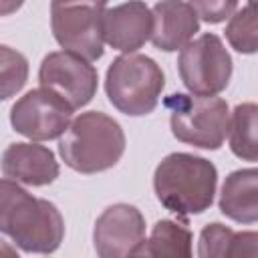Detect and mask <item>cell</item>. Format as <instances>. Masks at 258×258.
<instances>
[{
	"label": "cell",
	"mask_w": 258,
	"mask_h": 258,
	"mask_svg": "<svg viewBox=\"0 0 258 258\" xmlns=\"http://www.w3.org/2000/svg\"><path fill=\"white\" fill-rule=\"evenodd\" d=\"M0 230L24 252L50 254L64 238V220L52 202L34 198L18 183L2 179Z\"/></svg>",
	"instance_id": "6da1fadb"
},
{
	"label": "cell",
	"mask_w": 258,
	"mask_h": 258,
	"mask_svg": "<svg viewBox=\"0 0 258 258\" xmlns=\"http://www.w3.org/2000/svg\"><path fill=\"white\" fill-rule=\"evenodd\" d=\"M218 169L194 153H169L153 173V189L161 206L177 216L206 212L216 194Z\"/></svg>",
	"instance_id": "7a4b0ae2"
},
{
	"label": "cell",
	"mask_w": 258,
	"mask_h": 258,
	"mask_svg": "<svg viewBox=\"0 0 258 258\" xmlns=\"http://www.w3.org/2000/svg\"><path fill=\"white\" fill-rule=\"evenodd\" d=\"M123 151L125 133L121 125L101 111H87L75 117L58 141L62 161L79 173L105 171L117 165Z\"/></svg>",
	"instance_id": "3957f363"
},
{
	"label": "cell",
	"mask_w": 258,
	"mask_h": 258,
	"mask_svg": "<svg viewBox=\"0 0 258 258\" xmlns=\"http://www.w3.org/2000/svg\"><path fill=\"white\" fill-rule=\"evenodd\" d=\"M165 87L161 67L145 54H123L117 56L105 77V91L111 105L129 115L141 117L151 113Z\"/></svg>",
	"instance_id": "277c9868"
},
{
	"label": "cell",
	"mask_w": 258,
	"mask_h": 258,
	"mask_svg": "<svg viewBox=\"0 0 258 258\" xmlns=\"http://www.w3.org/2000/svg\"><path fill=\"white\" fill-rule=\"evenodd\" d=\"M163 105L169 111L171 133L181 143L200 149H220L230 133L228 103L220 97L173 93Z\"/></svg>",
	"instance_id": "5b68a950"
},
{
	"label": "cell",
	"mask_w": 258,
	"mask_h": 258,
	"mask_svg": "<svg viewBox=\"0 0 258 258\" xmlns=\"http://www.w3.org/2000/svg\"><path fill=\"white\" fill-rule=\"evenodd\" d=\"M105 8V2H52L50 26L56 42L89 62L101 58Z\"/></svg>",
	"instance_id": "8992f818"
},
{
	"label": "cell",
	"mask_w": 258,
	"mask_h": 258,
	"mask_svg": "<svg viewBox=\"0 0 258 258\" xmlns=\"http://www.w3.org/2000/svg\"><path fill=\"white\" fill-rule=\"evenodd\" d=\"M181 83L191 95L216 97L232 77V56L220 36L206 32L181 48L177 56Z\"/></svg>",
	"instance_id": "52a82bcc"
},
{
	"label": "cell",
	"mask_w": 258,
	"mask_h": 258,
	"mask_svg": "<svg viewBox=\"0 0 258 258\" xmlns=\"http://www.w3.org/2000/svg\"><path fill=\"white\" fill-rule=\"evenodd\" d=\"M38 83L75 111L91 103L97 93L99 75L89 60L67 50H56L42 58Z\"/></svg>",
	"instance_id": "ba28073f"
},
{
	"label": "cell",
	"mask_w": 258,
	"mask_h": 258,
	"mask_svg": "<svg viewBox=\"0 0 258 258\" xmlns=\"http://www.w3.org/2000/svg\"><path fill=\"white\" fill-rule=\"evenodd\" d=\"M71 117L73 109L42 87L28 91L10 109L14 131L34 141H48L64 135L73 123Z\"/></svg>",
	"instance_id": "9c48e42d"
},
{
	"label": "cell",
	"mask_w": 258,
	"mask_h": 258,
	"mask_svg": "<svg viewBox=\"0 0 258 258\" xmlns=\"http://www.w3.org/2000/svg\"><path fill=\"white\" fill-rule=\"evenodd\" d=\"M145 240L143 214L129 204H113L95 222L93 244L99 258H129Z\"/></svg>",
	"instance_id": "30bf717a"
},
{
	"label": "cell",
	"mask_w": 258,
	"mask_h": 258,
	"mask_svg": "<svg viewBox=\"0 0 258 258\" xmlns=\"http://www.w3.org/2000/svg\"><path fill=\"white\" fill-rule=\"evenodd\" d=\"M153 16L145 2H127L105 8L103 36L105 42L121 52L133 54L147 40H151Z\"/></svg>",
	"instance_id": "8fae6325"
},
{
	"label": "cell",
	"mask_w": 258,
	"mask_h": 258,
	"mask_svg": "<svg viewBox=\"0 0 258 258\" xmlns=\"http://www.w3.org/2000/svg\"><path fill=\"white\" fill-rule=\"evenodd\" d=\"M4 179L24 185H48L58 177L54 153L38 143H10L2 153Z\"/></svg>",
	"instance_id": "7c38bea8"
},
{
	"label": "cell",
	"mask_w": 258,
	"mask_h": 258,
	"mask_svg": "<svg viewBox=\"0 0 258 258\" xmlns=\"http://www.w3.org/2000/svg\"><path fill=\"white\" fill-rule=\"evenodd\" d=\"M151 42L155 48L165 52L185 48L200 28V16L194 10L191 2H157L151 8Z\"/></svg>",
	"instance_id": "4fadbf2b"
},
{
	"label": "cell",
	"mask_w": 258,
	"mask_h": 258,
	"mask_svg": "<svg viewBox=\"0 0 258 258\" xmlns=\"http://www.w3.org/2000/svg\"><path fill=\"white\" fill-rule=\"evenodd\" d=\"M220 212L240 224L258 222V167L232 171L220 194Z\"/></svg>",
	"instance_id": "5bb4252c"
},
{
	"label": "cell",
	"mask_w": 258,
	"mask_h": 258,
	"mask_svg": "<svg viewBox=\"0 0 258 258\" xmlns=\"http://www.w3.org/2000/svg\"><path fill=\"white\" fill-rule=\"evenodd\" d=\"M129 258H194L191 232L181 222L159 220Z\"/></svg>",
	"instance_id": "9a60e30c"
},
{
	"label": "cell",
	"mask_w": 258,
	"mask_h": 258,
	"mask_svg": "<svg viewBox=\"0 0 258 258\" xmlns=\"http://www.w3.org/2000/svg\"><path fill=\"white\" fill-rule=\"evenodd\" d=\"M230 149L244 161H258V105L240 103L230 117Z\"/></svg>",
	"instance_id": "2e32d148"
},
{
	"label": "cell",
	"mask_w": 258,
	"mask_h": 258,
	"mask_svg": "<svg viewBox=\"0 0 258 258\" xmlns=\"http://www.w3.org/2000/svg\"><path fill=\"white\" fill-rule=\"evenodd\" d=\"M226 38L240 54L258 52V2H246L232 14L226 26Z\"/></svg>",
	"instance_id": "e0dca14e"
},
{
	"label": "cell",
	"mask_w": 258,
	"mask_h": 258,
	"mask_svg": "<svg viewBox=\"0 0 258 258\" xmlns=\"http://www.w3.org/2000/svg\"><path fill=\"white\" fill-rule=\"evenodd\" d=\"M0 75H2V99H10L18 93L28 77V60L24 54L10 46H0Z\"/></svg>",
	"instance_id": "ac0fdd59"
},
{
	"label": "cell",
	"mask_w": 258,
	"mask_h": 258,
	"mask_svg": "<svg viewBox=\"0 0 258 258\" xmlns=\"http://www.w3.org/2000/svg\"><path fill=\"white\" fill-rule=\"evenodd\" d=\"M232 236L234 230L220 222H212L204 226L198 242V258H228Z\"/></svg>",
	"instance_id": "d6986e66"
},
{
	"label": "cell",
	"mask_w": 258,
	"mask_h": 258,
	"mask_svg": "<svg viewBox=\"0 0 258 258\" xmlns=\"http://www.w3.org/2000/svg\"><path fill=\"white\" fill-rule=\"evenodd\" d=\"M194 10L198 12V16L206 22H222L226 18H232V14L240 8L238 2H191Z\"/></svg>",
	"instance_id": "ffe728a7"
},
{
	"label": "cell",
	"mask_w": 258,
	"mask_h": 258,
	"mask_svg": "<svg viewBox=\"0 0 258 258\" xmlns=\"http://www.w3.org/2000/svg\"><path fill=\"white\" fill-rule=\"evenodd\" d=\"M228 258H258V232H234L228 248Z\"/></svg>",
	"instance_id": "44dd1931"
},
{
	"label": "cell",
	"mask_w": 258,
	"mask_h": 258,
	"mask_svg": "<svg viewBox=\"0 0 258 258\" xmlns=\"http://www.w3.org/2000/svg\"><path fill=\"white\" fill-rule=\"evenodd\" d=\"M2 258H18V254L6 242H2Z\"/></svg>",
	"instance_id": "7402d4cb"
}]
</instances>
